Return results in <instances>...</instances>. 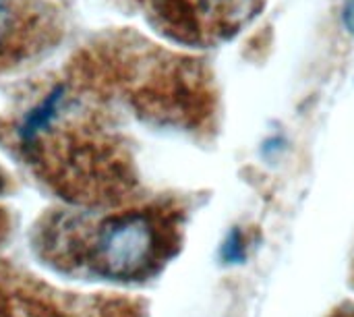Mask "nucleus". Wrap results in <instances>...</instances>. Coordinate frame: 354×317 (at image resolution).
I'll return each instance as SVG.
<instances>
[{
  "instance_id": "obj_1",
  "label": "nucleus",
  "mask_w": 354,
  "mask_h": 317,
  "mask_svg": "<svg viewBox=\"0 0 354 317\" xmlns=\"http://www.w3.org/2000/svg\"><path fill=\"white\" fill-rule=\"evenodd\" d=\"M164 245V228L153 214L124 212L100 224L91 241L89 264L100 276L133 280L156 268Z\"/></svg>"
},
{
  "instance_id": "obj_2",
  "label": "nucleus",
  "mask_w": 354,
  "mask_h": 317,
  "mask_svg": "<svg viewBox=\"0 0 354 317\" xmlns=\"http://www.w3.org/2000/svg\"><path fill=\"white\" fill-rule=\"evenodd\" d=\"M259 0H164V12L185 31L226 35L241 29Z\"/></svg>"
},
{
  "instance_id": "obj_3",
  "label": "nucleus",
  "mask_w": 354,
  "mask_h": 317,
  "mask_svg": "<svg viewBox=\"0 0 354 317\" xmlns=\"http://www.w3.org/2000/svg\"><path fill=\"white\" fill-rule=\"evenodd\" d=\"M62 96H64V89L58 87L54 89L46 100H41L23 120L21 125V139L25 143H31L37 135H41L44 131H48L52 127V123L56 120L58 116V110L62 106Z\"/></svg>"
},
{
  "instance_id": "obj_4",
  "label": "nucleus",
  "mask_w": 354,
  "mask_h": 317,
  "mask_svg": "<svg viewBox=\"0 0 354 317\" xmlns=\"http://www.w3.org/2000/svg\"><path fill=\"white\" fill-rule=\"evenodd\" d=\"M0 317H68L64 311L48 305L39 297L31 295H10L0 301Z\"/></svg>"
},
{
  "instance_id": "obj_5",
  "label": "nucleus",
  "mask_w": 354,
  "mask_h": 317,
  "mask_svg": "<svg viewBox=\"0 0 354 317\" xmlns=\"http://www.w3.org/2000/svg\"><path fill=\"white\" fill-rule=\"evenodd\" d=\"M220 257L228 266H236V264L245 262L247 245H245V239H243L241 230H230L226 235V239L222 241V247H220Z\"/></svg>"
},
{
  "instance_id": "obj_6",
  "label": "nucleus",
  "mask_w": 354,
  "mask_h": 317,
  "mask_svg": "<svg viewBox=\"0 0 354 317\" xmlns=\"http://www.w3.org/2000/svg\"><path fill=\"white\" fill-rule=\"evenodd\" d=\"M12 27V8L8 0H0V42L8 35Z\"/></svg>"
},
{
  "instance_id": "obj_7",
  "label": "nucleus",
  "mask_w": 354,
  "mask_h": 317,
  "mask_svg": "<svg viewBox=\"0 0 354 317\" xmlns=\"http://www.w3.org/2000/svg\"><path fill=\"white\" fill-rule=\"evenodd\" d=\"M342 19H344V25H346V29L351 31V35L354 37V0H346V2H344V8H342Z\"/></svg>"
},
{
  "instance_id": "obj_8",
  "label": "nucleus",
  "mask_w": 354,
  "mask_h": 317,
  "mask_svg": "<svg viewBox=\"0 0 354 317\" xmlns=\"http://www.w3.org/2000/svg\"><path fill=\"white\" fill-rule=\"evenodd\" d=\"M4 187H6V176H4V172H2V168H0V193L4 191Z\"/></svg>"
}]
</instances>
